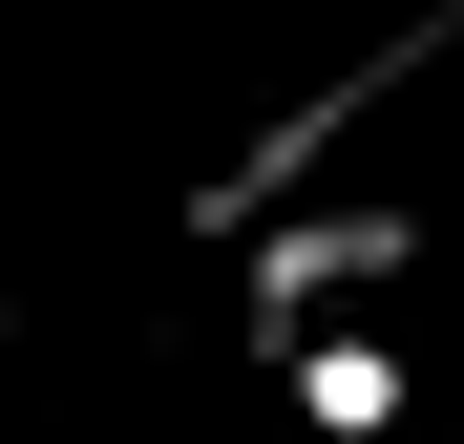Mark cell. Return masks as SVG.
Instances as JSON below:
<instances>
[{
    "label": "cell",
    "instance_id": "7a4b0ae2",
    "mask_svg": "<svg viewBox=\"0 0 464 444\" xmlns=\"http://www.w3.org/2000/svg\"><path fill=\"white\" fill-rule=\"evenodd\" d=\"M380 275H422V191H317V212H275L254 233V360H295L338 318V296H380Z\"/></svg>",
    "mask_w": 464,
    "mask_h": 444
},
{
    "label": "cell",
    "instance_id": "3957f363",
    "mask_svg": "<svg viewBox=\"0 0 464 444\" xmlns=\"http://www.w3.org/2000/svg\"><path fill=\"white\" fill-rule=\"evenodd\" d=\"M401 402H422V381H401V339H359V318L295 339V423H317V444H380Z\"/></svg>",
    "mask_w": 464,
    "mask_h": 444
},
{
    "label": "cell",
    "instance_id": "6da1fadb",
    "mask_svg": "<svg viewBox=\"0 0 464 444\" xmlns=\"http://www.w3.org/2000/svg\"><path fill=\"white\" fill-rule=\"evenodd\" d=\"M422 64H443V22H380V43L338 64V85H295V106H275V127H254V148H232V170L190 191V233H232V254H254V233H275V212H317V170H338V148H359L380 106H401V85H422Z\"/></svg>",
    "mask_w": 464,
    "mask_h": 444
}]
</instances>
